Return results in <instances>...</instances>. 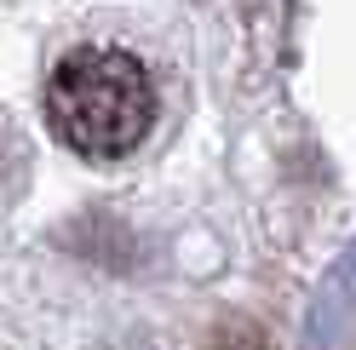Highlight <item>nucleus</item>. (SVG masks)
<instances>
[{
  "label": "nucleus",
  "mask_w": 356,
  "mask_h": 350,
  "mask_svg": "<svg viewBox=\"0 0 356 350\" xmlns=\"http://www.w3.org/2000/svg\"><path fill=\"white\" fill-rule=\"evenodd\" d=\"M47 121L75 156L121 161L155 126L149 69L121 47H75L47 81Z\"/></svg>",
  "instance_id": "nucleus-1"
},
{
  "label": "nucleus",
  "mask_w": 356,
  "mask_h": 350,
  "mask_svg": "<svg viewBox=\"0 0 356 350\" xmlns=\"http://www.w3.org/2000/svg\"><path fill=\"white\" fill-rule=\"evenodd\" d=\"M0 144H6V126H0Z\"/></svg>",
  "instance_id": "nucleus-2"
}]
</instances>
